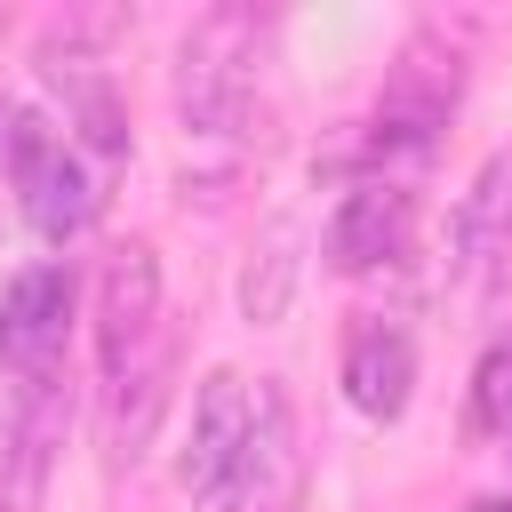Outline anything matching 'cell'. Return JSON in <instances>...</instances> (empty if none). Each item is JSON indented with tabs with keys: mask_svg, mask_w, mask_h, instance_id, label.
I'll return each mask as SVG.
<instances>
[{
	"mask_svg": "<svg viewBox=\"0 0 512 512\" xmlns=\"http://www.w3.org/2000/svg\"><path fill=\"white\" fill-rule=\"evenodd\" d=\"M472 424L480 432H512V344H496L472 376Z\"/></svg>",
	"mask_w": 512,
	"mask_h": 512,
	"instance_id": "4fadbf2b",
	"label": "cell"
},
{
	"mask_svg": "<svg viewBox=\"0 0 512 512\" xmlns=\"http://www.w3.org/2000/svg\"><path fill=\"white\" fill-rule=\"evenodd\" d=\"M16 200H24V224H32L40 240H56V248L96 224V176L80 168V152H72L64 136L16 176Z\"/></svg>",
	"mask_w": 512,
	"mask_h": 512,
	"instance_id": "9c48e42d",
	"label": "cell"
},
{
	"mask_svg": "<svg viewBox=\"0 0 512 512\" xmlns=\"http://www.w3.org/2000/svg\"><path fill=\"white\" fill-rule=\"evenodd\" d=\"M408 232H416V192L392 184V176H368L328 216V264L336 272H376V264L408 256Z\"/></svg>",
	"mask_w": 512,
	"mask_h": 512,
	"instance_id": "277c9868",
	"label": "cell"
},
{
	"mask_svg": "<svg viewBox=\"0 0 512 512\" xmlns=\"http://www.w3.org/2000/svg\"><path fill=\"white\" fill-rule=\"evenodd\" d=\"M248 424H256L248 376H232V368H208V376H200V392H192V432H184L176 480H184L192 496H208V488H216V480L232 472V456H240Z\"/></svg>",
	"mask_w": 512,
	"mask_h": 512,
	"instance_id": "ba28073f",
	"label": "cell"
},
{
	"mask_svg": "<svg viewBox=\"0 0 512 512\" xmlns=\"http://www.w3.org/2000/svg\"><path fill=\"white\" fill-rule=\"evenodd\" d=\"M480 264H488V296L504 304V296H512V224H504V240H496V248H488Z\"/></svg>",
	"mask_w": 512,
	"mask_h": 512,
	"instance_id": "9a60e30c",
	"label": "cell"
},
{
	"mask_svg": "<svg viewBox=\"0 0 512 512\" xmlns=\"http://www.w3.org/2000/svg\"><path fill=\"white\" fill-rule=\"evenodd\" d=\"M472 512H512V496H480V504H472Z\"/></svg>",
	"mask_w": 512,
	"mask_h": 512,
	"instance_id": "2e32d148",
	"label": "cell"
},
{
	"mask_svg": "<svg viewBox=\"0 0 512 512\" xmlns=\"http://www.w3.org/2000/svg\"><path fill=\"white\" fill-rule=\"evenodd\" d=\"M48 80L64 88V104H72V120H80V136L96 152H128V112H120V96H112L104 72H88L80 56H64V64H48Z\"/></svg>",
	"mask_w": 512,
	"mask_h": 512,
	"instance_id": "7c38bea8",
	"label": "cell"
},
{
	"mask_svg": "<svg viewBox=\"0 0 512 512\" xmlns=\"http://www.w3.org/2000/svg\"><path fill=\"white\" fill-rule=\"evenodd\" d=\"M256 16L248 8H208L192 32H184V56H176V104L200 136H224L240 112H248V64H256Z\"/></svg>",
	"mask_w": 512,
	"mask_h": 512,
	"instance_id": "6da1fadb",
	"label": "cell"
},
{
	"mask_svg": "<svg viewBox=\"0 0 512 512\" xmlns=\"http://www.w3.org/2000/svg\"><path fill=\"white\" fill-rule=\"evenodd\" d=\"M48 144H56V128H48L32 104H0V168H8V176H24Z\"/></svg>",
	"mask_w": 512,
	"mask_h": 512,
	"instance_id": "5bb4252c",
	"label": "cell"
},
{
	"mask_svg": "<svg viewBox=\"0 0 512 512\" xmlns=\"http://www.w3.org/2000/svg\"><path fill=\"white\" fill-rule=\"evenodd\" d=\"M336 376H344V400H352L368 424H392V416L408 408V392H416V336H408L400 320L368 312V320H352Z\"/></svg>",
	"mask_w": 512,
	"mask_h": 512,
	"instance_id": "8992f818",
	"label": "cell"
},
{
	"mask_svg": "<svg viewBox=\"0 0 512 512\" xmlns=\"http://www.w3.org/2000/svg\"><path fill=\"white\" fill-rule=\"evenodd\" d=\"M296 480H304L296 416H288V392L264 384V392H256V424H248L232 472L208 488V512H288V504H296Z\"/></svg>",
	"mask_w": 512,
	"mask_h": 512,
	"instance_id": "7a4b0ae2",
	"label": "cell"
},
{
	"mask_svg": "<svg viewBox=\"0 0 512 512\" xmlns=\"http://www.w3.org/2000/svg\"><path fill=\"white\" fill-rule=\"evenodd\" d=\"M456 104V64H440L432 48H408L400 72L384 80L376 96V120H368V152H424L432 128L448 120Z\"/></svg>",
	"mask_w": 512,
	"mask_h": 512,
	"instance_id": "52a82bcc",
	"label": "cell"
},
{
	"mask_svg": "<svg viewBox=\"0 0 512 512\" xmlns=\"http://www.w3.org/2000/svg\"><path fill=\"white\" fill-rule=\"evenodd\" d=\"M64 416H72V400L56 392V376H32V400H24V424H16V512H32L40 504V488H48V456H56V440H64Z\"/></svg>",
	"mask_w": 512,
	"mask_h": 512,
	"instance_id": "30bf717a",
	"label": "cell"
},
{
	"mask_svg": "<svg viewBox=\"0 0 512 512\" xmlns=\"http://www.w3.org/2000/svg\"><path fill=\"white\" fill-rule=\"evenodd\" d=\"M72 264H24L0 288V360L24 376H48V360L72 336Z\"/></svg>",
	"mask_w": 512,
	"mask_h": 512,
	"instance_id": "3957f363",
	"label": "cell"
},
{
	"mask_svg": "<svg viewBox=\"0 0 512 512\" xmlns=\"http://www.w3.org/2000/svg\"><path fill=\"white\" fill-rule=\"evenodd\" d=\"M296 248H304V232H296V224H280V232L248 256V272H240V312H248L256 328H272V320L288 312L296 272H304V256H296Z\"/></svg>",
	"mask_w": 512,
	"mask_h": 512,
	"instance_id": "8fae6325",
	"label": "cell"
},
{
	"mask_svg": "<svg viewBox=\"0 0 512 512\" xmlns=\"http://www.w3.org/2000/svg\"><path fill=\"white\" fill-rule=\"evenodd\" d=\"M160 320V256L144 240L112 248L104 256V280H96V352H104V376H128V360L144 352Z\"/></svg>",
	"mask_w": 512,
	"mask_h": 512,
	"instance_id": "5b68a950",
	"label": "cell"
}]
</instances>
